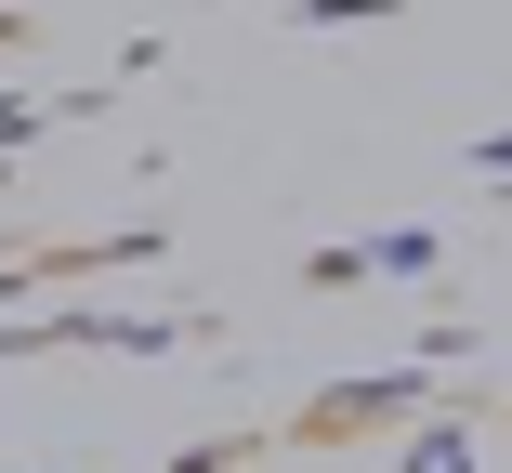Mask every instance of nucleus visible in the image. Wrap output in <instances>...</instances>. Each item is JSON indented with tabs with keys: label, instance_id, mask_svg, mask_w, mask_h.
Listing matches in <instances>:
<instances>
[{
	"label": "nucleus",
	"instance_id": "f257e3e1",
	"mask_svg": "<svg viewBox=\"0 0 512 473\" xmlns=\"http://www.w3.org/2000/svg\"><path fill=\"white\" fill-rule=\"evenodd\" d=\"M407 395H421V382H342V395L316 408V434H355V421H394Z\"/></svg>",
	"mask_w": 512,
	"mask_h": 473
},
{
	"label": "nucleus",
	"instance_id": "f03ea898",
	"mask_svg": "<svg viewBox=\"0 0 512 473\" xmlns=\"http://www.w3.org/2000/svg\"><path fill=\"white\" fill-rule=\"evenodd\" d=\"M394 473H473V434L460 421H421V434H407V460Z\"/></svg>",
	"mask_w": 512,
	"mask_h": 473
}]
</instances>
